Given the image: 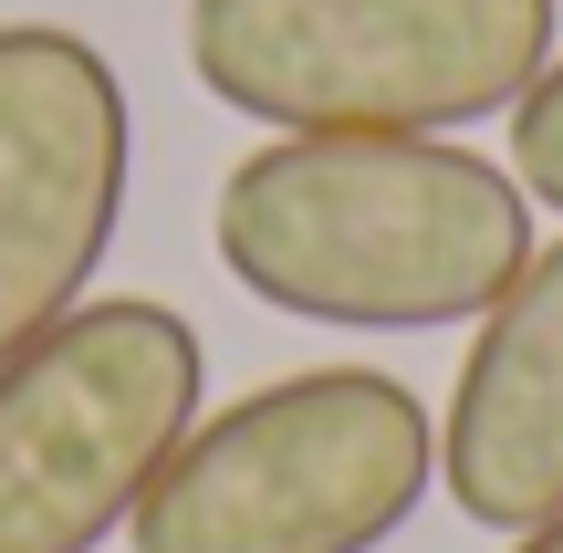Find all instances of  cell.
<instances>
[{
  "label": "cell",
  "mask_w": 563,
  "mask_h": 553,
  "mask_svg": "<svg viewBox=\"0 0 563 553\" xmlns=\"http://www.w3.org/2000/svg\"><path fill=\"white\" fill-rule=\"evenodd\" d=\"M209 397L199 324L157 292H104L0 355V553H95L125 533Z\"/></svg>",
  "instance_id": "cell-4"
},
{
  "label": "cell",
  "mask_w": 563,
  "mask_h": 553,
  "mask_svg": "<svg viewBox=\"0 0 563 553\" xmlns=\"http://www.w3.org/2000/svg\"><path fill=\"white\" fill-rule=\"evenodd\" d=\"M511 178H522V199L563 209V53L532 74V95L511 104Z\"/></svg>",
  "instance_id": "cell-7"
},
{
  "label": "cell",
  "mask_w": 563,
  "mask_h": 553,
  "mask_svg": "<svg viewBox=\"0 0 563 553\" xmlns=\"http://www.w3.org/2000/svg\"><path fill=\"white\" fill-rule=\"evenodd\" d=\"M209 241L292 324L449 334L532 262V199L460 136H272L220 178Z\"/></svg>",
  "instance_id": "cell-1"
},
{
  "label": "cell",
  "mask_w": 563,
  "mask_h": 553,
  "mask_svg": "<svg viewBox=\"0 0 563 553\" xmlns=\"http://www.w3.org/2000/svg\"><path fill=\"white\" fill-rule=\"evenodd\" d=\"M439 491V418L386 366H302L167 450L136 553H376Z\"/></svg>",
  "instance_id": "cell-3"
},
{
  "label": "cell",
  "mask_w": 563,
  "mask_h": 553,
  "mask_svg": "<svg viewBox=\"0 0 563 553\" xmlns=\"http://www.w3.org/2000/svg\"><path fill=\"white\" fill-rule=\"evenodd\" d=\"M125 115L115 63L63 21H0V355L84 303L125 220Z\"/></svg>",
  "instance_id": "cell-5"
},
{
  "label": "cell",
  "mask_w": 563,
  "mask_h": 553,
  "mask_svg": "<svg viewBox=\"0 0 563 553\" xmlns=\"http://www.w3.org/2000/svg\"><path fill=\"white\" fill-rule=\"evenodd\" d=\"M511 553H563V512H553V522H532V533H511Z\"/></svg>",
  "instance_id": "cell-8"
},
{
  "label": "cell",
  "mask_w": 563,
  "mask_h": 553,
  "mask_svg": "<svg viewBox=\"0 0 563 553\" xmlns=\"http://www.w3.org/2000/svg\"><path fill=\"white\" fill-rule=\"evenodd\" d=\"M563 0H188V74L272 136H460L553 63Z\"/></svg>",
  "instance_id": "cell-2"
},
{
  "label": "cell",
  "mask_w": 563,
  "mask_h": 553,
  "mask_svg": "<svg viewBox=\"0 0 563 553\" xmlns=\"http://www.w3.org/2000/svg\"><path fill=\"white\" fill-rule=\"evenodd\" d=\"M439 480L481 533H532L563 512V241H532L470 334L439 418Z\"/></svg>",
  "instance_id": "cell-6"
}]
</instances>
